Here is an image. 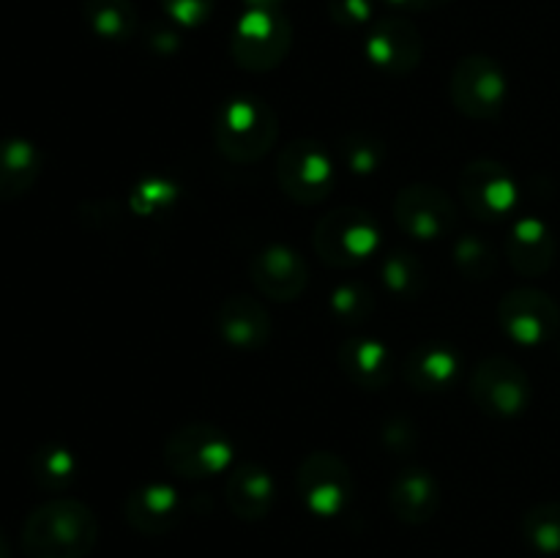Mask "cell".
Listing matches in <instances>:
<instances>
[{
  "instance_id": "6da1fadb",
  "label": "cell",
  "mask_w": 560,
  "mask_h": 558,
  "mask_svg": "<svg viewBox=\"0 0 560 558\" xmlns=\"http://www.w3.org/2000/svg\"><path fill=\"white\" fill-rule=\"evenodd\" d=\"M20 542L25 558H88L98 542V520L77 498H52L27 514Z\"/></svg>"
},
{
  "instance_id": "7a4b0ae2",
  "label": "cell",
  "mask_w": 560,
  "mask_h": 558,
  "mask_svg": "<svg viewBox=\"0 0 560 558\" xmlns=\"http://www.w3.org/2000/svg\"><path fill=\"white\" fill-rule=\"evenodd\" d=\"M279 118L268 102L257 96L228 98L213 118L217 151L233 164H255L277 146Z\"/></svg>"
},
{
  "instance_id": "3957f363",
  "label": "cell",
  "mask_w": 560,
  "mask_h": 558,
  "mask_svg": "<svg viewBox=\"0 0 560 558\" xmlns=\"http://www.w3.org/2000/svg\"><path fill=\"white\" fill-rule=\"evenodd\" d=\"M170 474L189 481H206L230 474L235 465V441L211 421H189L173 430L162 449Z\"/></svg>"
},
{
  "instance_id": "277c9868",
  "label": "cell",
  "mask_w": 560,
  "mask_h": 558,
  "mask_svg": "<svg viewBox=\"0 0 560 558\" xmlns=\"http://www.w3.org/2000/svg\"><path fill=\"white\" fill-rule=\"evenodd\" d=\"M312 246L331 268H355L375 257L381 246V224L366 208L342 206L317 219Z\"/></svg>"
},
{
  "instance_id": "5b68a950",
  "label": "cell",
  "mask_w": 560,
  "mask_h": 558,
  "mask_svg": "<svg viewBox=\"0 0 560 558\" xmlns=\"http://www.w3.org/2000/svg\"><path fill=\"white\" fill-rule=\"evenodd\" d=\"M290 49H293V25L284 11L244 9L230 38V55L238 69L249 74H266L284 63Z\"/></svg>"
},
{
  "instance_id": "8992f818",
  "label": "cell",
  "mask_w": 560,
  "mask_h": 558,
  "mask_svg": "<svg viewBox=\"0 0 560 558\" xmlns=\"http://www.w3.org/2000/svg\"><path fill=\"white\" fill-rule=\"evenodd\" d=\"M448 98L465 118L495 120L509 98L506 71L485 53L463 55L448 77Z\"/></svg>"
},
{
  "instance_id": "52a82bcc",
  "label": "cell",
  "mask_w": 560,
  "mask_h": 558,
  "mask_svg": "<svg viewBox=\"0 0 560 558\" xmlns=\"http://www.w3.org/2000/svg\"><path fill=\"white\" fill-rule=\"evenodd\" d=\"M279 189L299 206H317L326 200L337 184V167L326 146L312 137L290 140L277 156Z\"/></svg>"
},
{
  "instance_id": "ba28073f",
  "label": "cell",
  "mask_w": 560,
  "mask_h": 558,
  "mask_svg": "<svg viewBox=\"0 0 560 558\" xmlns=\"http://www.w3.org/2000/svg\"><path fill=\"white\" fill-rule=\"evenodd\" d=\"M457 195L465 211L479 222L495 224L520 208V184L506 164L495 159H474L459 170Z\"/></svg>"
},
{
  "instance_id": "9c48e42d",
  "label": "cell",
  "mask_w": 560,
  "mask_h": 558,
  "mask_svg": "<svg viewBox=\"0 0 560 558\" xmlns=\"http://www.w3.org/2000/svg\"><path fill=\"white\" fill-rule=\"evenodd\" d=\"M530 377L509 356H487L470 372V399L481 414L495 419H517L530 405Z\"/></svg>"
},
{
  "instance_id": "30bf717a",
  "label": "cell",
  "mask_w": 560,
  "mask_h": 558,
  "mask_svg": "<svg viewBox=\"0 0 560 558\" xmlns=\"http://www.w3.org/2000/svg\"><path fill=\"white\" fill-rule=\"evenodd\" d=\"M301 503L320 520L339 518L353 498V474L348 463L334 452H310L295 474Z\"/></svg>"
},
{
  "instance_id": "8fae6325",
  "label": "cell",
  "mask_w": 560,
  "mask_h": 558,
  "mask_svg": "<svg viewBox=\"0 0 560 558\" xmlns=\"http://www.w3.org/2000/svg\"><path fill=\"white\" fill-rule=\"evenodd\" d=\"M394 222L405 235L416 241H441L457 230V202L441 186L416 184L402 186L394 197Z\"/></svg>"
},
{
  "instance_id": "7c38bea8",
  "label": "cell",
  "mask_w": 560,
  "mask_h": 558,
  "mask_svg": "<svg viewBox=\"0 0 560 558\" xmlns=\"http://www.w3.org/2000/svg\"><path fill=\"white\" fill-rule=\"evenodd\" d=\"M498 326L523 348L547 345L560 328V306L539 288H512L498 301Z\"/></svg>"
},
{
  "instance_id": "4fadbf2b",
  "label": "cell",
  "mask_w": 560,
  "mask_h": 558,
  "mask_svg": "<svg viewBox=\"0 0 560 558\" xmlns=\"http://www.w3.org/2000/svg\"><path fill=\"white\" fill-rule=\"evenodd\" d=\"M364 55L375 69L392 77H405L419 69L424 58V36L405 16H383L370 25L364 38Z\"/></svg>"
},
{
  "instance_id": "5bb4252c",
  "label": "cell",
  "mask_w": 560,
  "mask_h": 558,
  "mask_svg": "<svg viewBox=\"0 0 560 558\" xmlns=\"http://www.w3.org/2000/svg\"><path fill=\"white\" fill-rule=\"evenodd\" d=\"M249 277L266 299L290 304L306 290L310 268L293 246L268 244L249 260Z\"/></svg>"
},
{
  "instance_id": "9a60e30c",
  "label": "cell",
  "mask_w": 560,
  "mask_h": 558,
  "mask_svg": "<svg viewBox=\"0 0 560 558\" xmlns=\"http://www.w3.org/2000/svg\"><path fill=\"white\" fill-rule=\"evenodd\" d=\"M184 514L180 492L170 481H145L135 487L124 501V518L137 534L162 536L178 525Z\"/></svg>"
},
{
  "instance_id": "2e32d148",
  "label": "cell",
  "mask_w": 560,
  "mask_h": 558,
  "mask_svg": "<svg viewBox=\"0 0 560 558\" xmlns=\"http://www.w3.org/2000/svg\"><path fill=\"white\" fill-rule=\"evenodd\" d=\"M217 332L230 348L262 350L271 342L273 323L262 301H257L255 295L235 293L217 306Z\"/></svg>"
},
{
  "instance_id": "e0dca14e",
  "label": "cell",
  "mask_w": 560,
  "mask_h": 558,
  "mask_svg": "<svg viewBox=\"0 0 560 558\" xmlns=\"http://www.w3.org/2000/svg\"><path fill=\"white\" fill-rule=\"evenodd\" d=\"M224 503L233 518L244 520V523L266 520L277 503V481H273L271 470L252 460L235 463L224 481Z\"/></svg>"
},
{
  "instance_id": "ac0fdd59",
  "label": "cell",
  "mask_w": 560,
  "mask_h": 558,
  "mask_svg": "<svg viewBox=\"0 0 560 558\" xmlns=\"http://www.w3.org/2000/svg\"><path fill=\"white\" fill-rule=\"evenodd\" d=\"M388 507L405 525L430 523L441 507V485L435 474L421 465H408L399 470L388 487Z\"/></svg>"
},
{
  "instance_id": "d6986e66",
  "label": "cell",
  "mask_w": 560,
  "mask_h": 558,
  "mask_svg": "<svg viewBox=\"0 0 560 558\" xmlns=\"http://www.w3.org/2000/svg\"><path fill=\"white\" fill-rule=\"evenodd\" d=\"M503 252L520 277H541L556 263V235L545 219L523 217L509 230Z\"/></svg>"
},
{
  "instance_id": "ffe728a7",
  "label": "cell",
  "mask_w": 560,
  "mask_h": 558,
  "mask_svg": "<svg viewBox=\"0 0 560 558\" xmlns=\"http://www.w3.org/2000/svg\"><path fill=\"white\" fill-rule=\"evenodd\" d=\"M463 356L448 342H421L408 353L402 364V377L416 392H446L457 383Z\"/></svg>"
},
{
  "instance_id": "44dd1931",
  "label": "cell",
  "mask_w": 560,
  "mask_h": 558,
  "mask_svg": "<svg viewBox=\"0 0 560 558\" xmlns=\"http://www.w3.org/2000/svg\"><path fill=\"white\" fill-rule=\"evenodd\" d=\"M337 361L355 386L370 388V392H381L394 377V356L381 339H345L337 350Z\"/></svg>"
},
{
  "instance_id": "7402d4cb",
  "label": "cell",
  "mask_w": 560,
  "mask_h": 558,
  "mask_svg": "<svg viewBox=\"0 0 560 558\" xmlns=\"http://www.w3.org/2000/svg\"><path fill=\"white\" fill-rule=\"evenodd\" d=\"M44 170V153L27 137L0 140V202H14L36 186Z\"/></svg>"
},
{
  "instance_id": "603a6c76",
  "label": "cell",
  "mask_w": 560,
  "mask_h": 558,
  "mask_svg": "<svg viewBox=\"0 0 560 558\" xmlns=\"http://www.w3.org/2000/svg\"><path fill=\"white\" fill-rule=\"evenodd\" d=\"M82 16L104 42H129L137 33L135 0H82Z\"/></svg>"
},
{
  "instance_id": "cb8c5ba5",
  "label": "cell",
  "mask_w": 560,
  "mask_h": 558,
  "mask_svg": "<svg viewBox=\"0 0 560 558\" xmlns=\"http://www.w3.org/2000/svg\"><path fill=\"white\" fill-rule=\"evenodd\" d=\"M27 465H31L33 481L49 492L66 490L69 485H74L77 470H80L74 452L63 446V443H42L31 454V463Z\"/></svg>"
},
{
  "instance_id": "d4e9b609",
  "label": "cell",
  "mask_w": 560,
  "mask_h": 558,
  "mask_svg": "<svg viewBox=\"0 0 560 558\" xmlns=\"http://www.w3.org/2000/svg\"><path fill=\"white\" fill-rule=\"evenodd\" d=\"M381 279L383 288L397 295V299H419L427 284L424 263L413 252L392 249L381 263Z\"/></svg>"
},
{
  "instance_id": "484cf974",
  "label": "cell",
  "mask_w": 560,
  "mask_h": 558,
  "mask_svg": "<svg viewBox=\"0 0 560 558\" xmlns=\"http://www.w3.org/2000/svg\"><path fill=\"white\" fill-rule=\"evenodd\" d=\"M523 539L541 556H560V501H541L523 518Z\"/></svg>"
},
{
  "instance_id": "4316f807",
  "label": "cell",
  "mask_w": 560,
  "mask_h": 558,
  "mask_svg": "<svg viewBox=\"0 0 560 558\" xmlns=\"http://www.w3.org/2000/svg\"><path fill=\"white\" fill-rule=\"evenodd\" d=\"M339 153H342V162L348 164V170L359 178H370L386 162V146L377 135L366 129L348 131L339 142Z\"/></svg>"
},
{
  "instance_id": "83f0119b",
  "label": "cell",
  "mask_w": 560,
  "mask_h": 558,
  "mask_svg": "<svg viewBox=\"0 0 560 558\" xmlns=\"http://www.w3.org/2000/svg\"><path fill=\"white\" fill-rule=\"evenodd\" d=\"M452 255L457 271L463 274L465 279H470V282H487V279L498 271V252L492 249L490 241L479 239V235L474 233L459 235V239L454 241Z\"/></svg>"
},
{
  "instance_id": "f1b7e54d",
  "label": "cell",
  "mask_w": 560,
  "mask_h": 558,
  "mask_svg": "<svg viewBox=\"0 0 560 558\" xmlns=\"http://www.w3.org/2000/svg\"><path fill=\"white\" fill-rule=\"evenodd\" d=\"M328 310L345 326H361L375 312V295L361 282H342L331 290Z\"/></svg>"
},
{
  "instance_id": "f546056e",
  "label": "cell",
  "mask_w": 560,
  "mask_h": 558,
  "mask_svg": "<svg viewBox=\"0 0 560 558\" xmlns=\"http://www.w3.org/2000/svg\"><path fill=\"white\" fill-rule=\"evenodd\" d=\"M178 184L164 175H153V178L140 181V184L131 189L129 206L137 217H162L170 208L178 202Z\"/></svg>"
},
{
  "instance_id": "4dcf8cb0",
  "label": "cell",
  "mask_w": 560,
  "mask_h": 558,
  "mask_svg": "<svg viewBox=\"0 0 560 558\" xmlns=\"http://www.w3.org/2000/svg\"><path fill=\"white\" fill-rule=\"evenodd\" d=\"M159 3L178 27H200L211 20L217 0H159Z\"/></svg>"
},
{
  "instance_id": "1f68e13d",
  "label": "cell",
  "mask_w": 560,
  "mask_h": 558,
  "mask_svg": "<svg viewBox=\"0 0 560 558\" xmlns=\"http://www.w3.org/2000/svg\"><path fill=\"white\" fill-rule=\"evenodd\" d=\"M372 14H375L372 0H328V16H331V22L339 27H348V31L370 25Z\"/></svg>"
},
{
  "instance_id": "d6a6232c",
  "label": "cell",
  "mask_w": 560,
  "mask_h": 558,
  "mask_svg": "<svg viewBox=\"0 0 560 558\" xmlns=\"http://www.w3.org/2000/svg\"><path fill=\"white\" fill-rule=\"evenodd\" d=\"M383 441L392 449H408L413 443V427H402V421H388L383 430Z\"/></svg>"
},
{
  "instance_id": "836d02e7",
  "label": "cell",
  "mask_w": 560,
  "mask_h": 558,
  "mask_svg": "<svg viewBox=\"0 0 560 558\" xmlns=\"http://www.w3.org/2000/svg\"><path fill=\"white\" fill-rule=\"evenodd\" d=\"M386 3H392L399 11H435L452 0H386Z\"/></svg>"
},
{
  "instance_id": "e575fe53",
  "label": "cell",
  "mask_w": 560,
  "mask_h": 558,
  "mask_svg": "<svg viewBox=\"0 0 560 558\" xmlns=\"http://www.w3.org/2000/svg\"><path fill=\"white\" fill-rule=\"evenodd\" d=\"M153 47H162L164 44V49H175L178 47V36H175V33H170V31H162V27H159V31H153Z\"/></svg>"
},
{
  "instance_id": "d590c367",
  "label": "cell",
  "mask_w": 560,
  "mask_h": 558,
  "mask_svg": "<svg viewBox=\"0 0 560 558\" xmlns=\"http://www.w3.org/2000/svg\"><path fill=\"white\" fill-rule=\"evenodd\" d=\"M284 0H244V9H266V11H282Z\"/></svg>"
},
{
  "instance_id": "8d00e7d4",
  "label": "cell",
  "mask_w": 560,
  "mask_h": 558,
  "mask_svg": "<svg viewBox=\"0 0 560 558\" xmlns=\"http://www.w3.org/2000/svg\"><path fill=\"white\" fill-rule=\"evenodd\" d=\"M0 558H11V547H9V542H5L3 531H0Z\"/></svg>"
}]
</instances>
